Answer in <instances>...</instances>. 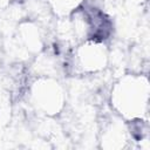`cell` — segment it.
<instances>
[{
    "instance_id": "cell-1",
    "label": "cell",
    "mask_w": 150,
    "mask_h": 150,
    "mask_svg": "<svg viewBox=\"0 0 150 150\" xmlns=\"http://www.w3.org/2000/svg\"><path fill=\"white\" fill-rule=\"evenodd\" d=\"M149 80L143 73L121 75L110 93V104L125 121L146 118L149 111Z\"/></svg>"
},
{
    "instance_id": "cell-2",
    "label": "cell",
    "mask_w": 150,
    "mask_h": 150,
    "mask_svg": "<svg viewBox=\"0 0 150 150\" xmlns=\"http://www.w3.org/2000/svg\"><path fill=\"white\" fill-rule=\"evenodd\" d=\"M29 98L33 107L47 116L61 112L66 103L63 86L52 76H40L29 87Z\"/></svg>"
},
{
    "instance_id": "cell-3",
    "label": "cell",
    "mask_w": 150,
    "mask_h": 150,
    "mask_svg": "<svg viewBox=\"0 0 150 150\" xmlns=\"http://www.w3.org/2000/svg\"><path fill=\"white\" fill-rule=\"evenodd\" d=\"M109 63V50L105 42L88 39L74 48L70 57V68L76 74L96 75L103 71Z\"/></svg>"
},
{
    "instance_id": "cell-4",
    "label": "cell",
    "mask_w": 150,
    "mask_h": 150,
    "mask_svg": "<svg viewBox=\"0 0 150 150\" xmlns=\"http://www.w3.org/2000/svg\"><path fill=\"white\" fill-rule=\"evenodd\" d=\"M18 43L26 53H39L43 46L40 27L34 21H21L18 28Z\"/></svg>"
},
{
    "instance_id": "cell-5",
    "label": "cell",
    "mask_w": 150,
    "mask_h": 150,
    "mask_svg": "<svg viewBox=\"0 0 150 150\" xmlns=\"http://www.w3.org/2000/svg\"><path fill=\"white\" fill-rule=\"evenodd\" d=\"M129 132L127 124L123 123L122 117L118 121H109L102 129L101 143L102 146L108 149L124 148L129 142Z\"/></svg>"
},
{
    "instance_id": "cell-6",
    "label": "cell",
    "mask_w": 150,
    "mask_h": 150,
    "mask_svg": "<svg viewBox=\"0 0 150 150\" xmlns=\"http://www.w3.org/2000/svg\"><path fill=\"white\" fill-rule=\"evenodd\" d=\"M84 1L86 0H48V6L55 15L66 18L69 16L76 8L81 7Z\"/></svg>"
},
{
    "instance_id": "cell-7",
    "label": "cell",
    "mask_w": 150,
    "mask_h": 150,
    "mask_svg": "<svg viewBox=\"0 0 150 150\" xmlns=\"http://www.w3.org/2000/svg\"><path fill=\"white\" fill-rule=\"evenodd\" d=\"M13 2H15V0H0V12H2L4 9H6Z\"/></svg>"
}]
</instances>
